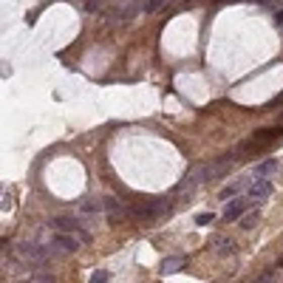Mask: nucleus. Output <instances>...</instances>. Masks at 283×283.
<instances>
[{
    "instance_id": "4",
    "label": "nucleus",
    "mask_w": 283,
    "mask_h": 283,
    "mask_svg": "<svg viewBox=\"0 0 283 283\" xmlns=\"http://www.w3.org/2000/svg\"><path fill=\"white\" fill-rule=\"evenodd\" d=\"M105 215L111 218V224H119V221H125V218H130V207L122 201V198H116V196H105Z\"/></svg>"
},
{
    "instance_id": "15",
    "label": "nucleus",
    "mask_w": 283,
    "mask_h": 283,
    "mask_svg": "<svg viewBox=\"0 0 283 283\" xmlns=\"http://www.w3.org/2000/svg\"><path fill=\"white\" fill-rule=\"evenodd\" d=\"M241 190V184L238 181H232V184H226L224 190H221V201H229V196H235V193Z\"/></svg>"
},
{
    "instance_id": "17",
    "label": "nucleus",
    "mask_w": 283,
    "mask_h": 283,
    "mask_svg": "<svg viewBox=\"0 0 283 283\" xmlns=\"http://www.w3.org/2000/svg\"><path fill=\"white\" fill-rule=\"evenodd\" d=\"M91 283H108V272H102V269H99V272H93Z\"/></svg>"
},
{
    "instance_id": "11",
    "label": "nucleus",
    "mask_w": 283,
    "mask_h": 283,
    "mask_svg": "<svg viewBox=\"0 0 283 283\" xmlns=\"http://www.w3.org/2000/svg\"><path fill=\"white\" fill-rule=\"evenodd\" d=\"M258 221H261V212H258V210H255V212H247V215L241 218V229H252Z\"/></svg>"
},
{
    "instance_id": "5",
    "label": "nucleus",
    "mask_w": 283,
    "mask_h": 283,
    "mask_svg": "<svg viewBox=\"0 0 283 283\" xmlns=\"http://www.w3.org/2000/svg\"><path fill=\"white\" fill-rule=\"evenodd\" d=\"M17 255H20L26 263H45L49 261V249L42 247V244H31V241L20 244V247H17Z\"/></svg>"
},
{
    "instance_id": "14",
    "label": "nucleus",
    "mask_w": 283,
    "mask_h": 283,
    "mask_svg": "<svg viewBox=\"0 0 283 283\" xmlns=\"http://www.w3.org/2000/svg\"><path fill=\"white\" fill-rule=\"evenodd\" d=\"M167 3H173V0H148V3H145V12L153 14V12H159L162 6H167Z\"/></svg>"
},
{
    "instance_id": "9",
    "label": "nucleus",
    "mask_w": 283,
    "mask_h": 283,
    "mask_svg": "<svg viewBox=\"0 0 283 283\" xmlns=\"http://www.w3.org/2000/svg\"><path fill=\"white\" fill-rule=\"evenodd\" d=\"M244 207H247L244 201H235V204H229L224 210V218L226 221H235V218H241V215H247V212H244Z\"/></svg>"
},
{
    "instance_id": "18",
    "label": "nucleus",
    "mask_w": 283,
    "mask_h": 283,
    "mask_svg": "<svg viewBox=\"0 0 283 283\" xmlns=\"http://www.w3.org/2000/svg\"><path fill=\"white\" fill-rule=\"evenodd\" d=\"M272 277H275V272H272V269H269V272H263L261 277H255L252 283H272Z\"/></svg>"
},
{
    "instance_id": "19",
    "label": "nucleus",
    "mask_w": 283,
    "mask_h": 283,
    "mask_svg": "<svg viewBox=\"0 0 283 283\" xmlns=\"http://www.w3.org/2000/svg\"><path fill=\"white\" fill-rule=\"evenodd\" d=\"M23 283H51V277H31V280H23Z\"/></svg>"
},
{
    "instance_id": "10",
    "label": "nucleus",
    "mask_w": 283,
    "mask_h": 283,
    "mask_svg": "<svg viewBox=\"0 0 283 283\" xmlns=\"http://www.w3.org/2000/svg\"><path fill=\"white\" fill-rule=\"evenodd\" d=\"M275 170H277V162H275V159H266V162H261V164H258V167H255V176H269V173H275Z\"/></svg>"
},
{
    "instance_id": "3",
    "label": "nucleus",
    "mask_w": 283,
    "mask_h": 283,
    "mask_svg": "<svg viewBox=\"0 0 283 283\" xmlns=\"http://www.w3.org/2000/svg\"><path fill=\"white\" fill-rule=\"evenodd\" d=\"M49 226H54L57 232H71V235H77L82 244L88 241V232H85L82 226H79V221H77V218H71V215H57V218L49 221Z\"/></svg>"
},
{
    "instance_id": "1",
    "label": "nucleus",
    "mask_w": 283,
    "mask_h": 283,
    "mask_svg": "<svg viewBox=\"0 0 283 283\" xmlns=\"http://www.w3.org/2000/svg\"><path fill=\"white\" fill-rule=\"evenodd\" d=\"M170 210H173V204H170L167 198H150V201H142V204L130 207V218L142 221V224H153L162 215H167Z\"/></svg>"
},
{
    "instance_id": "21",
    "label": "nucleus",
    "mask_w": 283,
    "mask_h": 283,
    "mask_svg": "<svg viewBox=\"0 0 283 283\" xmlns=\"http://www.w3.org/2000/svg\"><path fill=\"white\" fill-rule=\"evenodd\" d=\"M99 9V0H88V12H97Z\"/></svg>"
},
{
    "instance_id": "20",
    "label": "nucleus",
    "mask_w": 283,
    "mask_h": 283,
    "mask_svg": "<svg viewBox=\"0 0 283 283\" xmlns=\"http://www.w3.org/2000/svg\"><path fill=\"white\" fill-rule=\"evenodd\" d=\"M275 26H277V28H283V9L275 14Z\"/></svg>"
},
{
    "instance_id": "2",
    "label": "nucleus",
    "mask_w": 283,
    "mask_h": 283,
    "mask_svg": "<svg viewBox=\"0 0 283 283\" xmlns=\"http://www.w3.org/2000/svg\"><path fill=\"white\" fill-rule=\"evenodd\" d=\"M280 139H283V127H263V130H255L252 139L241 145L238 153H244V150H263L272 142H280Z\"/></svg>"
},
{
    "instance_id": "16",
    "label": "nucleus",
    "mask_w": 283,
    "mask_h": 283,
    "mask_svg": "<svg viewBox=\"0 0 283 283\" xmlns=\"http://www.w3.org/2000/svg\"><path fill=\"white\" fill-rule=\"evenodd\" d=\"M210 221H212V212H198V215H196V224L198 226H207Z\"/></svg>"
},
{
    "instance_id": "13",
    "label": "nucleus",
    "mask_w": 283,
    "mask_h": 283,
    "mask_svg": "<svg viewBox=\"0 0 283 283\" xmlns=\"http://www.w3.org/2000/svg\"><path fill=\"white\" fill-rule=\"evenodd\" d=\"M215 249H218L221 255H229L235 247H232V241H229V238H218V241H215Z\"/></svg>"
},
{
    "instance_id": "6",
    "label": "nucleus",
    "mask_w": 283,
    "mask_h": 283,
    "mask_svg": "<svg viewBox=\"0 0 283 283\" xmlns=\"http://www.w3.org/2000/svg\"><path fill=\"white\" fill-rule=\"evenodd\" d=\"M79 244H82V241H79L77 235H71V232H57L54 235V247L60 249V252H77Z\"/></svg>"
},
{
    "instance_id": "7",
    "label": "nucleus",
    "mask_w": 283,
    "mask_h": 283,
    "mask_svg": "<svg viewBox=\"0 0 283 283\" xmlns=\"http://www.w3.org/2000/svg\"><path fill=\"white\" fill-rule=\"evenodd\" d=\"M249 196H252V198H258V201H263V198H269V196H272V184H269L266 178H255V181H252V187H249Z\"/></svg>"
},
{
    "instance_id": "12",
    "label": "nucleus",
    "mask_w": 283,
    "mask_h": 283,
    "mask_svg": "<svg viewBox=\"0 0 283 283\" xmlns=\"http://www.w3.org/2000/svg\"><path fill=\"white\" fill-rule=\"evenodd\" d=\"M102 207H105V204H99V201H82L79 210L88 212V215H97V212H102Z\"/></svg>"
},
{
    "instance_id": "8",
    "label": "nucleus",
    "mask_w": 283,
    "mask_h": 283,
    "mask_svg": "<svg viewBox=\"0 0 283 283\" xmlns=\"http://www.w3.org/2000/svg\"><path fill=\"white\" fill-rule=\"evenodd\" d=\"M184 263H187V261H184L181 255H170V258H164V261H162L159 272H162V275H176V272L184 266Z\"/></svg>"
}]
</instances>
